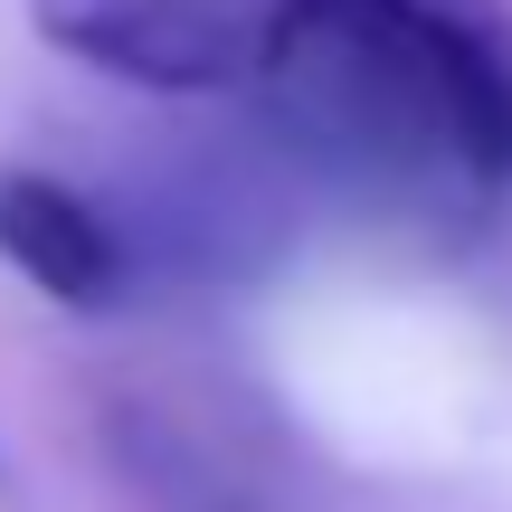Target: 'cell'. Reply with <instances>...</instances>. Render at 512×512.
I'll return each instance as SVG.
<instances>
[{
	"label": "cell",
	"mask_w": 512,
	"mask_h": 512,
	"mask_svg": "<svg viewBox=\"0 0 512 512\" xmlns=\"http://www.w3.org/2000/svg\"><path fill=\"white\" fill-rule=\"evenodd\" d=\"M304 190L418 228L512 200V19L494 0H313L256 86Z\"/></svg>",
	"instance_id": "cell-1"
},
{
	"label": "cell",
	"mask_w": 512,
	"mask_h": 512,
	"mask_svg": "<svg viewBox=\"0 0 512 512\" xmlns=\"http://www.w3.org/2000/svg\"><path fill=\"white\" fill-rule=\"evenodd\" d=\"M304 10L313 0H29V29L133 95L219 105L275 76Z\"/></svg>",
	"instance_id": "cell-2"
},
{
	"label": "cell",
	"mask_w": 512,
	"mask_h": 512,
	"mask_svg": "<svg viewBox=\"0 0 512 512\" xmlns=\"http://www.w3.org/2000/svg\"><path fill=\"white\" fill-rule=\"evenodd\" d=\"M294 162L266 143V124L238 143H190L171 162L133 171L114 190V228H124L133 285L143 275H181V285H219V275H256L275 247L294 238Z\"/></svg>",
	"instance_id": "cell-3"
},
{
	"label": "cell",
	"mask_w": 512,
	"mask_h": 512,
	"mask_svg": "<svg viewBox=\"0 0 512 512\" xmlns=\"http://www.w3.org/2000/svg\"><path fill=\"white\" fill-rule=\"evenodd\" d=\"M105 456L143 512H294V446L256 399L143 380L105 408Z\"/></svg>",
	"instance_id": "cell-4"
},
{
	"label": "cell",
	"mask_w": 512,
	"mask_h": 512,
	"mask_svg": "<svg viewBox=\"0 0 512 512\" xmlns=\"http://www.w3.org/2000/svg\"><path fill=\"white\" fill-rule=\"evenodd\" d=\"M0 266L67 313H114L133 294V256H124L105 190L29 171V162L0 171Z\"/></svg>",
	"instance_id": "cell-5"
},
{
	"label": "cell",
	"mask_w": 512,
	"mask_h": 512,
	"mask_svg": "<svg viewBox=\"0 0 512 512\" xmlns=\"http://www.w3.org/2000/svg\"><path fill=\"white\" fill-rule=\"evenodd\" d=\"M0 503H19V484H10V456H0Z\"/></svg>",
	"instance_id": "cell-6"
}]
</instances>
